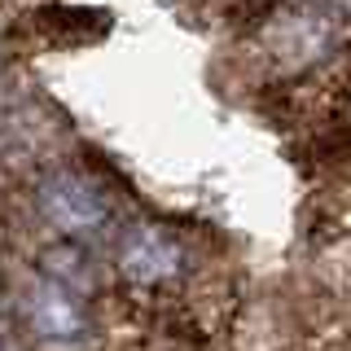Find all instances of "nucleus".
I'll list each match as a JSON object with an SVG mask.
<instances>
[{
    "label": "nucleus",
    "mask_w": 351,
    "mask_h": 351,
    "mask_svg": "<svg viewBox=\"0 0 351 351\" xmlns=\"http://www.w3.org/2000/svg\"><path fill=\"white\" fill-rule=\"evenodd\" d=\"M184 263H189V255H184V241L171 233V228L162 224H132L119 233L114 241V272L119 281L132 285V290L141 294H154V290H167V285H176L184 277Z\"/></svg>",
    "instance_id": "nucleus-1"
},
{
    "label": "nucleus",
    "mask_w": 351,
    "mask_h": 351,
    "mask_svg": "<svg viewBox=\"0 0 351 351\" xmlns=\"http://www.w3.org/2000/svg\"><path fill=\"white\" fill-rule=\"evenodd\" d=\"M36 211L40 219L62 237H88L97 228H106L110 219V202L106 193L97 189L88 176L62 167V171H49L36 189Z\"/></svg>",
    "instance_id": "nucleus-2"
},
{
    "label": "nucleus",
    "mask_w": 351,
    "mask_h": 351,
    "mask_svg": "<svg viewBox=\"0 0 351 351\" xmlns=\"http://www.w3.org/2000/svg\"><path fill=\"white\" fill-rule=\"evenodd\" d=\"M22 312H27L31 334H36L44 347H80V338L88 329L84 303L75 299L62 281H53V277H44V281L31 285V294L22 299Z\"/></svg>",
    "instance_id": "nucleus-3"
}]
</instances>
